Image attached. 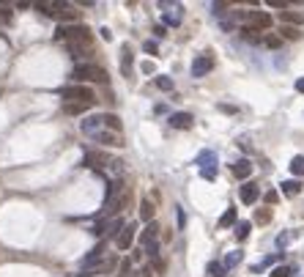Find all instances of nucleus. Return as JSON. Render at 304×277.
I'll return each instance as SVG.
<instances>
[{"label": "nucleus", "instance_id": "nucleus-1", "mask_svg": "<svg viewBox=\"0 0 304 277\" xmlns=\"http://www.w3.org/2000/svg\"><path fill=\"white\" fill-rule=\"evenodd\" d=\"M72 80L77 85H83V83H107V71L101 69V66H96V63H77L74 71H72Z\"/></svg>", "mask_w": 304, "mask_h": 277}, {"label": "nucleus", "instance_id": "nucleus-2", "mask_svg": "<svg viewBox=\"0 0 304 277\" xmlns=\"http://www.w3.org/2000/svg\"><path fill=\"white\" fill-rule=\"evenodd\" d=\"M55 39L66 44H88L90 47V30L85 25H60L55 30Z\"/></svg>", "mask_w": 304, "mask_h": 277}, {"label": "nucleus", "instance_id": "nucleus-3", "mask_svg": "<svg viewBox=\"0 0 304 277\" xmlns=\"http://www.w3.org/2000/svg\"><path fill=\"white\" fill-rule=\"evenodd\" d=\"M60 96H63V105H69V102H83V105H93L96 102V96H93V91L88 88V85H66V88H60L58 91Z\"/></svg>", "mask_w": 304, "mask_h": 277}, {"label": "nucleus", "instance_id": "nucleus-4", "mask_svg": "<svg viewBox=\"0 0 304 277\" xmlns=\"http://www.w3.org/2000/svg\"><path fill=\"white\" fill-rule=\"evenodd\" d=\"M211 69H214V55L211 53H203L192 60V77H206Z\"/></svg>", "mask_w": 304, "mask_h": 277}, {"label": "nucleus", "instance_id": "nucleus-5", "mask_svg": "<svg viewBox=\"0 0 304 277\" xmlns=\"http://www.w3.org/2000/svg\"><path fill=\"white\" fill-rule=\"evenodd\" d=\"M244 17H247V22H250L252 30H268L271 28V14H266V11H250V14H244Z\"/></svg>", "mask_w": 304, "mask_h": 277}, {"label": "nucleus", "instance_id": "nucleus-6", "mask_svg": "<svg viewBox=\"0 0 304 277\" xmlns=\"http://www.w3.org/2000/svg\"><path fill=\"white\" fill-rule=\"evenodd\" d=\"M134 236H137V225L134 222H126L124 230L118 233V239H115V244H118V250H129L131 242H134Z\"/></svg>", "mask_w": 304, "mask_h": 277}, {"label": "nucleus", "instance_id": "nucleus-7", "mask_svg": "<svg viewBox=\"0 0 304 277\" xmlns=\"http://www.w3.org/2000/svg\"><path fill=\"white\" fill-rule=\"evenodd\" d=\"M93 140L99 143V146H113V148H121V146H124V140H121V135H118V132H110V129L96 132V135H93Z\"/></svg>", "mask_w": 304, "mask_h": 277}, {"label": "nucleus", "instance_id": "nucleus-8", "mask_svg": "<svg viewBox=\"0 0 304 277\" xmlns=\"http://www.w3.org/2000/svg\"><path fill=\"white\" fill-rule=\"evenodd\" d=\"M80 129H83L85 135H90V137H93L96 132H101V129H104V115H88V118H83V124H80Z\"/></svg>", "mask_w": 304, "mask_h": 277}, {"label": "nucleus", "instance_id": "nucleus-9", "mask_svg": "<svg viewBox=\"0 0 304 277\" xmlns=\"http://www.w3.org/2000/svg\"><path fill=\"white\" fill-rule=\"evenodd\" d=\"M107 162H110V157H104V154H99V151H88V154H85V165H88V167L107 170Z\"/></svg>", "mask_w": 304, "mask_h": 277}, {"label": "nucleus", "instance_id": "nucleus-10", "mask_svg": "<svg viewBox=\"0 0 304 277\" xmlns=\"http://www.w3.org/2000/svg\"><path fill=\"white\" fill-rule=\"evenodd\" d=\"M36 8L44 14V17H60V11L66 8V3H49V0H44V3H36Z\"/></svg>", "mask_w": 304, "mask_h": 277}, {"label": "nucleus", "instance_id": "nucleus-11", "mask_svg": "<svg viewBox=\"0 0 304 277\" xmlns=\"http://www.w3.org/2000/svg\"><path fill=\"white\" fill-rule=\"evenodd\" d=\"M167 121H170V126H173V129H189V126L195 124L189 112H173Z\"/></svg>", "mask_w": 304, "mask_h": 277}, {"label": "nucleus", "instance_id": "nucleus-12", "mask_svg": "<svg viewBox=\"0 0 304 277\" xmlns=\"http://www.w3.org/2000/svg\"><path fill=\"white\" fill-rule=\"evenodd\" d=\"M121 74L131 77V47H129V44L121 47Z\"/></svg>", "mask_w": 304, "mask_h": 277}, {"label": "nucleus", "instance_id": "nucleus-13", "mask_svg": "<svg viewBox=\"0 0 304 277\" xmlns=\"http://www.w3.org/2000/svg\"><path fill=\"white\" fill-rule=\"evenodd\" d=\"M195 165L200 167V170H206V167H217V154L214 151H200L197 154Z\"/></svg>", "mask_w": 304, "mask_h": 277}, {"label": "nucleus", "instance_id": "nucleus-14", "mask_svg": "<svg viewBox=\"0 0 304 277\" xmlns=\"http://www.w3.org/2000/svg\"><path fill=\"white\" fill-rule=\"evenodd\" d=\"M258 195H261L258 184H244V187H241V201H244L247 206H252V203L258 201Z\"/></svg>", "mask_w": 304, "mask_h": 277}, {"label": "nucleus", "instance_id": "nucleus-15", "mask_svg": "<svg viewBox=\"0 0 304 277\" xmlns=\"http://www.w3.org/2000/svg\"><path fill=\"white\" fill-rule=\"evenodd\" d=\"M66 50H69V55H72L74 60H80V63H83V58H88V55H90L88 44H66Z\"/></svg>", "mask_w": 304, "mask_h": 277}, {"label": "nucleus", "instance_id": "nucleus-16", "mask_svg": "<svg viewBox=\"0 0 304 277\" xmlns=\"http://www.w3.org/2000/svg\"><path fill=\"white\" fill-rule=\"evenodd\" d=\"M124 220L121 217H113V220H107V239H118V233L124 230Z\"/></svg>", "mask_w": 304, "mask_h": 277}, {"label": "nucleus", "instance_id": "nucleus-17", "mask_svg": "<svg viewBox=\"0 0 304 277\" xmlns=\"http://www.w3.org/2000/svg\"><path fill=\"white\" fill-rule=\"evenodd\" d=\"M93 105H83V102H69V105H63V112L66 115H83L85 110H90Z\"/></svg>", "mask_w": 304, "mask_h": 277}, {"label": "nucleus", "instance_id": "nucleus-18", "mask_svg": "<svg viewBox=\"0 0 304 277\" xmlns=\"http://www.w3.org/2000/svg\"><path fill=\"white\" fill-rule=\"evenodd\" d=\"M280 19L285 25H291V28H299V25H304V17L296 11H280Z\"/></svg>", "mask_w": 304, "mask_h": 277}, {"label": "nucleus", "instance_id": "nucleus-19", "mask_svg": "<svg viewBox=\"0 0 304 277\" xmlns=\"http://www.w3.org/2000/svg\"><path fill=\"white\" fill-rule=\"evenodd\" d=\"M252 173V162H247V160H239L236 165H233V176L236 178H247Z\"/></svg>", "mask_w": 304, "mask_h": 277}, {"label": "nucleus", "instance_id": "nucleus-20", "mask_svg": "<svg viewBox=\"0 0 304 277\" xmlns=\"http://www.w3.org/2000/svg\"><path fill=\"white\" fill-rule=\"evenodd\" d=\"M217 225H219V228H236V209H233V206L227 209V212L219 217V222H217Z\"/></svg>", "mask_w": 304, "mask_h": 277}, {"label": "nucleus", "instance_id": "nucleus-21", "mask_svg": "<svg viewBox=\"0 0 304 277\" xmlns=\"http://www.w3.org/2000/svg\"><path fill=\"white\" fill-rule=\"evenodd\" d=\"M156 233H159V228H156V225L151 222L148 228L143 230V236H140V242H143V247H148L151 242H156Z\"/></svg>", "mask_w": 304, "mask_h": 277}, {"label": "nucleus", "instance_id": "nucleus-22", "mask_svg": "<svg viewBox=\"0 0 304 277\" xmlns=\"http://www.w3.org/2000/svg\"><path fill=\"white\" fill-rule=\"evenodd\" d=\"M104 126H107L110 132H118V135H121V118L113 115V112H107V115H104Z\"/></svg>", "mask_w": 304, "mask_h": 277}, {"label": "nucleus", "instance_id": "nucleus-23", "mask_svg": "<svg viewBox=\"0 0 304 277\" xmlns=\"http://www.w3.org/2000/svg\"><path fill=\"white\" fill-rule=\"evenodd\" d=\"M282 192L285 195H299L302 192V184H299L296 178H288V181H282Z\"/></svg>", "mask_w": 304, "mask_h": 277}, {"label": "nucleus", "instance_id": "nucleus-24", "mask_svg": "<svg viewBox=\"0 0 304 277\" xmlns=\"http://www.w3.org/2000/svg\"><path fill=\"white\" fill-rule=\"evenodd\" d=\"M140 220H143V222H151V220H154V206H151V201L140 203Z\"/></svg>", "mask_w": 304, "mask_h": 277}, {"label": "nucleus", "instance_id": "nucleus-25", "mask_svg": "<svg viewBox=\"0 0 304 277\" xmlns=\"http://www.w3.org/2000/svg\"><path fill=\"white\" fill-rule=\"evenodd\" d=\"M225 264H222V261H211L209 264V277H225Z\"/></svg>", "mask_w": 304, "mask_h": 277}, {"label": "nucleus", "instance_id": "nucleus-26", "mask_svg": "<svg viewBox=\"0 0 304 277\" xmlns=\"http://www.w3.org/2000/svg\"><path fill=\"white\" fill-rule=\"evenodd\" d=\"M291 173H293V176H304V157H302V154L291 160Z\"/></svg>", "mask_w": 304, "mask_h": 277}, {"label": "nucleus", "instance_id": "nucleus-27", "mask_svg": "<svg viewBox=\"0 0 304 277\" xmlns=\"http://www.w3.org/2000/svg\"><path fill=\"white\" fill-rule=\"evenodd\" d=\"M250 228H252V225L244 222V220H241V222H236V239H239V242H244L247 236H250Z\"/></svg>", "mask_w": 304, "mask_h": 277}, {"label": "nucleus", "instance_id": "nucleus-28", "mask_svg": "<svg viewBox=\"0 0 304 277\" xmlns=\"http://www.w3.org/2000/svg\"><path fill=\"white\" fill-rule=\"evenodd\" d=\"M222 264H225V269H233V266H239V264H241V250H233V253L227 255Z\"/></svg>", "mask_w": 304, "mask_h": 277}, {"label": "nucleus", "instance_id": "nucleus-29", "mask_svg": "<svg viewBox=\"0 0 304 277\" xmlns=\"http://www.w3.org/2000/svg\"><path fill=\"white\" fill-rule=\"evenodd\" d=\"M165 25H173V28H175V25H181V8L178 6H175V11H167L165 14Z\"/></svg>", "mask_w": 304, "mask_h": 277}, {"label": "nucleus", "instance_id": "nucleus-30", "mask_svg": "<svg viewBox=\"0 0 304 277\" xmlns=\"http://www.w3.org/2000/svg\"><path fill=\"white\" fill-rule=\"evenodd\" d=\"M263 44L271 47V50H280L282 47V39H280V36H274V33H268V36H263Z\"/></svg>", "mask_w": 304, "mask_h": 277}, {"label": "nucleus", "instance_id": "nucleus-31", "mask_svg": "<svg viewBox=\"0 0 304 277\" xmlns=\"http://www.w3.org/2000/svg\"><path fill=\"white\" fill-rule=\"evenodd\" d=\"M156 88L159 91H173V80H170V77H156Z\"/></svg>", "mask_w": 304, "mask_h": 277}, {"label": "nucleus", "instance_id": "nucleus-32", "mask_svg": "<svg viewBox=\"0 0 304 277\" xmlns=\"http://www.w3.org/2000/svg\"><path fill=\"white\" fill-rule=\"evenodd\" d=\"M291 272H293L291 266H274L268 277H291Z\"/></svg>", "mask_w": 304, "mask_h": 277}, {"label": "nucleus", "instance_id": "nucleus-33", "mask_svg": "<svg viewBox=\"0 0 304 277\" xmlns=\"http://www.w3.org/2000/svg\"><path fill=\"white\" fill-rule=\"evenodd\" d=\"M285 39H299V28H291V25H282V30H280Z\"/></svg>", "mask_w": 304, "mask_h": 277}, {"label": "nucleus", "instance_id": "nucleus-34", "mask_svg": "<svg viewBox=\"0 0 304 277\" xmlns=\"http://www.w3.org/2000/svg\"><path fill=\"white\" fill-rule=\"evenodd\" d=\"M143 50H145L148 55H159V44H156V42H145Z\"/></svg>", "mask_w": 304, "mask_h": 277}, {"label": "nucleus", "instance_id": "nucleus-35", "mask_svg": "<svg viewBox=\"0 0 304 277\" xmlns=\"http://www.w3.org/2000/svg\"><path fill=\"white\" fill-rule=\"evenodd\" d=\"M288 242H291V233H280V236H277V247H280V250L285 247Z\"/></svg>", "mask_w": 304, "mask_h": 277}, {"label": "nucleus", "instance_id": "nucleus-36", "mask_svg": "<svg viewBox=\"0 0 304 277\" xmlns=\"http://www.w3.org/2000/svg\"><path fill=\"white\" fill-rule=\"evenodd\" d=\"M129 272H131V261L126 258L124 264H121V277H129Z\"/></svg>", "mask_w": 304, "mask_h": 277}, {"label": "nucleus", "instance_id": "nucleus-37", "mask_svg": "<svg viewBox=\"0 0 304 277\" xmlns=\"http://www.w3.org/2000/svg\"><path fill=\"white\" fill-rule=\"evenodd\" d=\"M271 261H274V258H266V261H261V264H255V266H252V272H261V269H266V266L271 264Z\"/></svg>", "mask_w": 304, "mask_h": 277}, {"label": "nucleus", "instance_id": "nucleus-38", "mask_svg": "<svg viewBox=\"0 0 304 277\" xmlns=\"http://www.w3.org/2000/svg\"><path fill=\"white\" fill-rule=\"evenodd\" d=\"M203 173V178H214L217 176V167H206V170H200Z\"/></svg>", "mask_w": 304, "mask_h": 277}, {"label": "nucleus", "instance_id": "nucleus-39", "mask_svg": "<svg viewBox=\"0 0 304 277\" xmlns=\"http://www.w3.org/2000/svg\"><path fill=\"white\" fill-rule=\"evenodd\" d=\"M175 214H178V228H184V225H186V217H184V212H181V209H175Z\"/></svg>", "mask_w": 304, "mask_h": 277}, {"label": "nucleus", "instance_id": "nucleus-40", "mask_svg": "<svg viewBox=\"0 0 304 277\" xmlns=\"http://www.w3.org/2000/svg\"><path fill=\"white\" fill-rule=\"evenodd\" d=\"M154 33H156V39H162V36L167 33V30H165V25H156V28H154Z\"/></svg>", "mask_w": 304, "mask_h": 277}, {"label": "nucleus", "instance_id": "nucleus-41", "mask_svg": "<svg viewBox=\"0 0 304 277\" xmlns=\"http://www.w3.org/2000/svg\"><path fill=\"white\" fill-rule=\"evenodd\" d=\"M143 71H145V74H154V63H151V60H145V63H143Z\"/></svg>", "mask_w": 304, "mask_h": 277}, {"label": "nucleus", "instance_id": "nucleus-42", "mask_svg": "<svg viewBox=\"0 0 304 277\" xmlns=\"http://www.w3.org/2000/svg\"><path fill=\"white\" fill-rule=\"evenodd\" d=\"M280 198H277V192H266V203H277Z\"/></svg>", "mask_w": 304, "mask_h": 277}, {"label": "nucleus", "instance_id": "nucleus-43", "mask_svg": "<svg viewBox=\"0 0 304 277\" xmlns=\"http://www.w3.org/2000/svg\"><path fill=\"white\" fill-rule=\"evenodd\" d=\"M255 220H258V222H266V220H268V212H258Z\"/></svg>", "mask_w": 304, "mask_h": 277}, {"label": "nucleus", "instance_id": "nucleus-44", "mask_svg": "<svg viewBox=\"0 0 304 277\" xmlns=\"http://www.w3.org/2000/svg\"><path fill=\"white\" fill-rule=\"evenodd\" d=\"M296 91H299V94H304V77H299V80H296Z\"/></svg>", "mask_w": 304, "mask_h": 277}, {"label": "nucleus", "instance_id": "nucleus-45", "mask_svg": "<svg viewBox=\"0 0 304 277\" xmlns=\"http://www.w3.org/2000/svg\"><path fill=\"white\" fill-rule=\"evenodd\" d=\"M101 39H104V42H110V39H113V33H110L107 28H101Z\"/></svg>", "mask_w": 304, "mask_h": 277}]
</instances>
